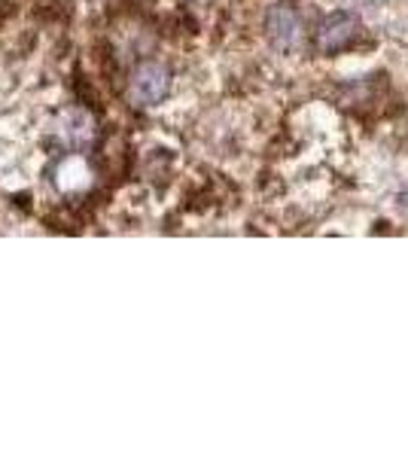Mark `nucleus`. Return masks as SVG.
<instances>
[{"label":"nucleus","mask_w":408,"mask_h":457,"mask_svg":"<svg viewBox=\"0 0 408 457\" xmlns=\"http://www.w3.org/2000/svg\"><path fill=\"white\" fill-rule=\"evenodd\" d=\"M357 34H360V21L354 12H332V16L317 28V49L326 55L341 53V49H347L357 40Z\"/></svg>","instance_id":"7ed1b4c3"},{"label":"nucleus","mask_w":408,"mask_h":457,"mask_svg":"<svg viewBox=\"0 0 408 457\" xmlns=\"http://www.w3.org/2000/svg\"><path fill=\"white\" fill-rule=\"evenodd\" d=\"M171 92V73L165 64L159 62H144L131 71L129 77V101L137 107H153L159 101H165Z\"/></svg>","instance_id":"f257e3e1"},{"label":"nucleus","mask_w":408,"mask_h":457,"mask_svg":"<svg viewBox=\"0 0 408 457\" xmlns=\"http://www.w3.org/2000/svg\"><path fill=\"white\" fill-rule=\"evenodd\" d=\"M265 31H269L274 46L289 53V49H296L302 43V31H305V28H302V19L293 6L274 4L269 10V16H265Z\"/></svg>","instance_id":"f03ea898"},{"label":"nucleus","mask_w":408,"mask_h":457,"mask_svg":"<svg viewBox=\"0 0 408 457\" xmlns=\"http://www.w3.org/2000/svg\"><path fill=\"white\" fill-rule=\"evenodd\" d=\"M62 125L64 129L58 131V135H62L68 144H79V141H88V137H92V120H88L83 110H71V113H64Z\"/></svg>","instance_id":"20e7f679"}]
</instances>
